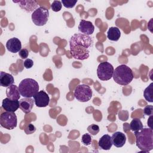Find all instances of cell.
Returning a JSON list of instances; mask_svg holds the SVG:
<instances>
[{
    "label": "cell",
    "mask_w": 153,
    "mask_h": 153,
    "mask_svg": "<svg viewBox=\"0 0 153 153\" xmlns=\"http://www.w3.org/2000/svg\"><path fill=\"white\" fill-rule=\"evenodd\" d=\"M93 42V38L90 36L82 33H75L69 41L72 56L77 60L87 59L90 56Z\"/></svg>",
    "instance_id": "1"
},
{
    "label": "cell",
    "mask_w": 153,
    "mask_h": 153,
    "mask_svg": "<svg viewBox=\"0 0 153 153\" xmlns=\"http://www.w3.org/2000/svg\"><path fill=\"white\" fill-rule=\"evenodd\" d=\"M136 146L142 151L148 152L153 149V131L151 128H142L134 132Z\"/></svg>",
    "instance_id": "2"
},
{
    "label": "cell",
    "mask_w": 153,
    "mask_h": 153,
    "mask_svg": "<svg viewBox=\"0 0 153 153\" xmlns=\"http://www.w3.org/2000/svg\"><path fill=\"white\" fill-rule=\"evenodd\" d=\"M113 79L116 83L121 85L129 84L133 79L132 70L126 65H121L117 66L114 71Z\"/></svg>",
    "instance_id": "3"
},
{
    "label": "cell",
    "mask_w": 153,
    "mask_h": 153,
    "mask_svg": "<svg viewBox=\"0 0 153 153\" xmlns=\"http://www.w3.org/2000/svg\"><path fill=\"white\" fill-rule=\"evenodd\" d=\"M39 85L37 81L32 78L23 79L19 85L20 93L23 97H32L38 92Z\"/></svg>",
    "instance_id": "4"
},
{
    "label": "cell",
    "mask_w": 153,
    "mask_h": 153,
    "mask_svg": "<svg viewBox=\"0 0 153 153\" xmlns=\"http://www.w3.org/2000/svg\"><path fill=\"white\" fill-rule=\"evenodd\" d=\"M74 94L75 99L79 102H86L91 99L93 91L88 85L79 84L75 88Z\"/></svg>",
    "instance_id": "5"
},
{
    "label": "cell",
    "mask_w": 153,
    "mask_h": 153,
    "mask_svg": "<svg viewBox=\"0 0 153 153\" xmlns=\"http://www.w3.org/2000/svg\"><path fill=\"white\" fill-rule=\"evenodd\" d=\"M49 18V11L43 7L36 9L32 14V20L33 23L38 26L45 25Z\"/></svg>",
    "instance_id": "6"
},
{
    "label": "cell",
    "mask_w": 153,
    "mask_h": 153,
    "mask_svg": "<svg viewBox=\"0 0 153 153\" xmlns=\"http://www.w3.org/2000/svg\"><path fill=\"white\" fill-rule=\"evenodd\" d=\"M17 116L14 112L6 111L1 114L0 116L1 127L8 130H13L17 127Z\"/></svg>",
    "instance_id": "7"
},
{
    "label": "cell",
    "mask_w": 153,
    "mask_h": 153,
    "mask_svg": "<svg viewBox=\"0 0 153 153\" xmlns=\"http://www.w3.org/2000/svg\"><path fill=\"white\" fill-rule=\"evenodd\" d=\"M113 66L108 62L100 63L97 69V75L99 79L102 81L109 80L114 73Z\"/></svg>",
    "instance_id": "8"
},
{
    "label": "cell",
    "mask_w": 153,
    "mask_h": 153,
    "mask_svg": "<svg viewBox=\"0 0 153 153\" xmlns=\"http://www.w3.org/2000/svg\"><path fill=\"white\" fill-rule=\"evenodd\" d=\"M35 105L39 108L46 107L49 105L50 97L48 94L43 91H39L33 96Z\"/></svg>",
    "instance_id": "9"
},
{
    "label": "cell",
    "mask_w": 153,
    "mask_h": 153,
    "mask_svg": "<svg viewBox=\"0 0 153 153\" xmlns=\"http://www.w3.org/2000/svg\"><path fill=\"white\" fill-rule=\"evenodd\" d=\"M13 2L18 4L19 7L27 13L33 12L38 8V4L36 1L24 0V1H13Z\"/></svg>",
    "instance_id": "10"
},
{
    "label": "cell",
    "mask_w": 153,
    "mask_h": 153,
    "mask_svg": "<svg viewBox=\"0 0 153 153\" xmlns=\"http://www.w3.org/2000/svg\"><path fill=\"white\" fill-rule=\"evenodd\" d=\"M2 107L6 111L14 112L19 108V101L18 100H12L8 97L5 98L2 100Z\"/></svg>",
    "instance_id": "11"
},
{
    "label": "cell",
    "mask_w": 153,
    "mask_h": 153,
    "mask_svg": "<svg viewBox=\"0 0 153 153\" xmlns=\"http://www.w3.org/2000/svg\"><path fill=\"white\" fill-rule=\"evenodd\" d=\"M78 30L82 34L90 35L94 32V26L91 22L82 19L79 22Z\"/></svg>",
    "instance_id": "12"
},
{
    "label": "cell",
    "mask_w": 153,
    "mask_h": 153,
    "mask_svg": "<svg viewBox=\"0 0 153 153\" xmlns=\"http://www.w3.org/2000/svg\"><path fill=\"white\" fill-rule=\"evenodd\" d=\"M6 48L9 51L13 53L19 52L22 48L21 41L17 38H12L7 41Z\"/></svg>",
    "instance_id": "13"
},
{
    "label": "cell",
    "mask_w": 153,
    "mask_h": 153,
    "mask_svg": "<svg viewBox=\"0 0 153 153\" xmlns=\"http://www.w3.org/2000/svg\"><path fill=\"white\" fill-rule=\"evenodd\" d=\"M34 102L31 97H24L19 100V108L24 113L28 114L32 109Z\"/></svg>",
    "instance_id": "14"
},
{
    "label": "cell",
    "mask_w": 153,
    "mask_h": 153,
    "mask_svg": "<svg viewBox=\"0 0 153 153\" xmlns=\"http://www.w3.org/2000/svg\"><path fill=\"white\" fill-rule=\"evenodd\" d=\"M111 139L112 144L117 147L121 148L123 147L126 142V135L120 131L115 132L111 136Z\"/></svg>",
    "instance_id": "15"
},
{
    "label": "cell",
    "mask_w": 153,
    "mask_h": 153,
    "mask_svg": "<svg viewBox=\"0 0 153 153\" xmlns=\"http://www.w3.org/2000/svg\"><path fill=\"white\" fill-rule=\"evenodd\" d=\"M14 82V79L12 75L3 71L0 72V85L2 87H8L13 84Z\"/></svg>",
    "instance_id": "16"
},
{
    "label": "cell",
    "mask_w": 153,
    "mask_h": 153,
    "mask_svg": "<svg viewBox=\"0 0 153 153\" xmlns=\"http://www.w3.org/2000/svg\"><path fill=\"white\" fill-rule=\"evenodd\" d=\"M6 96L12 100H19L21 96L19 87L14 84L8 87L6 89Z\"/></svg>",
    "instance_id": "17"
},
{
    "label": "cell",
    "mask_w": 153,
    "mask_h": 153,
    "mask_svg": "<svg viewBox=\"0 0 153 153\" xmlns=\"http://www.w3.org/2000/svg\"><path fill=\"white\" fill-rule=\"evenodd\" d=\"M111 136L109 134H104L102 136L98 142V146L100 149L103 150H109L112 146Z\"/></svg>",
    "instance_id": "18"
},
{
    "label": "cell",
    "mask_w": 153,
    "mask_h": 153,
    "mask_svg": "<svg viewBox=\"0 0 153 153\" xmlns=\"http://www.w3.org/2000/svg\"><path fill=\"white\" fill-rule=\"evenodd\" d=\"M121 36V32L117 27H109L107 32L108 38L112 41H117Z\"/></svg>",
    "instance_id": "19"
},
{
    "label": "cell",
    "mask_w": 153,
    "mask_h": 153,
    "mask_svg": "<svg viewBox=\"0 0 153 153\" xmlns=\"http://www.w3.org/2000/svg\"><path fill=\"white\" fill-rule=\"evenodd\" d=\"M153 83L151 82L143 91V96L148 102H153Z\"/></svg>",
    "instance_id": "20"
},
{
    "label": "cell",
    "mask_w": 153,
    "mask_h": 153,
    "mask_svg": "<svg viewBox=\"0 0 153 153\" xmlns=\"http://www.w3.org/2000/svg\"><path fill=\"white\" fill-rule=\"evenodd\" d=\"M130 128L131 130L134 132L138 131L143 128L142 123L139 118H134L131 120L130 124Z\"/></svg>",
    "instance_id": "21"
},
{
    "label": "cell",
    "mask_w": 153,
    "mask_h": 153,
    "mask_svg": "<svg viewBox=\"0 0 153 153\" xmlns=\"http://www.w3.org/2000/svg\"><path fill=\"white\" fill-rule=\"evenodd\" d=\"M100 128L99 127L94 124L90 125L87 127V131L91 134V135H96L99 132Z\"/></svg>",
    "instance_id": "22"
},
{
    "label": "cell",
    "mask_w": 153,
    "mask_h": 153,
    "mask_svg": "<svg viewBox=\"0 0 153 153\" xmlns=\"http://www.w3.org/2000/svg\"><path fill=\"white\" fill-rule=\"evenodd\" d=\"M62 2L60 1H54L51 5V8L52 10L54 12L60 11L62 9Z\"/></svg>",
    "instance_id": "23"
},
{
    "label": "cell",
    "mask_w": 153,
    "mask_h": 153,
    "mask_svg": "<svg viewBox=\"0 0 153 153\" xmlns=\"http://www.w3.org/2000/svg\"><path fill=\"white\" fill-rule=\"evenodd\" d=\"M61 2L65 7L67 8H72L75 7L77 2V0H62Z\"/></svg>",
    "instance_id": "24"
},
{
    "label": "cell",
    "mask_w": 153,
    "mask_h": 153,
    "mask_svg": "<svg viewBox=\"0 0 153 153\" xmlns=\"http://www.w3.org/2000/svg\"><path fill=\"white\" fill-rule=\"evenodd\" d=\"M91 135L90 134H88V133H85V134H84L82 136V137H81V140H82V143L85 145V146H88L89 145L91 144V141H92V139H91Z\"/></svg>",
    "instance_id": "25"
},
{
    "label": "cell",
    "mask_w": 153,
    "mask_h": 153,
    "mask_svg": "<svg viewBox=\"0 0 153 153\" xmlns=\"http://www.w3.org/2000/svg\"><path fill=\"white\" fill-rule=\"evenodd\" d=\"M36 131V128L32 124H28L25 128V131L27 134H30L33 133H34Z\"/></svg>",
    "instance_id": "26"
},
{
    "label": "cell",
    "mask_w": 153,
    "mask_h": 153,
    "mask_svg": "<svg viewBox=\"0 0 153 153\" xmlns=\"http://www.w3.org/2000/svg\"><path fill=\"white\" fill-rule=\"evenodd\" d=\"M143 113L146 115H152L153 114V106L152 105H147L143 109Z\"/></svg>",
    "instance_id": "27"
},
{
    "label": "cell",
    "mask_w": 153,
    "mask_h": 153,
    "mask_svg": "<svg viewBox=\"0 0 153 153\" xmlns=\"http://www.w3.org/2000/svg\"><path fill=\"white\" fill-rule=\"evenodd\" d=\"M19 55L22 59H26L29 55V51L26 48H22L19 51Z\"/></svg>",
    "instance_id": "28"
},
{
    "label": "cell",
    "mask_w": 153,
    "mask_h": 153,
    "mask_svg": "<svg viewBox=\"0 0 153 153\" xmlns=\"http://www.w3.org/2000/svg\"><path fill=\"white\" fill-rule=\"evenodd\" d=\"M33 65V62L32 59H26L24 62V66L26 69H30L31 68Z\"/></svg>",
    "instance_id": "29"
}]
</instances>
